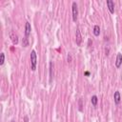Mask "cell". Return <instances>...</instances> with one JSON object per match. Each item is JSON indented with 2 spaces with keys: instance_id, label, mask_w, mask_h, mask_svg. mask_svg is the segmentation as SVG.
Listing matches in <instances>:
<instances>
[{
  "instance_id": "6da1fadb",
  "label": "cell",
  "mask_w": 122,
  "mask_h": 122,
  "mask_svg": "<svg viewBox=\"0 0 122 122\" xmlns=\"http://www.w3.org/2000/svg\"><path fill=\"white\" fill-rule=\"evenodd\" d=\"M36 64H37L36 51L34 50H32L31 52H30V69H31V71H35L36 70Z\"/></svg>"
},
{
  "instance_id": "7a4b0ae2",
  "label": "cell",
  "mask_w": 122,
  "mask_h": 122,
  "mask_svg": "<svg viewBox=\"0 0 122 122\" xmlns=\"http://www.w3.org/2000/svg\"><path fill=\"white\" fill-rule=\"evenodd\" d=\"M71 10H72V20H73L74 22H76V20H77V16H78V8H77V4H76V2H72Z\"/></svg>"
},
{
  "instance_id": "3957f363",
  "label": "cell",
  "mask_w": 122,
  "mask_h": 122,
  "mask_svg": "<svg viewBox=\"0 0 122 122\" xmlns=\"http://www.w3.org/2000/svg\"><path fill=\"white\" fill-rule=\"evenodd\" d=\"M10 40H11V42L14 44V45H17L18 44V42H19V39H18V35L13 31V30H10Z\"/></svg>"
},
{
  "instance_id": "277c9868",
  "label": "cell",
  "mask_w": 122,
  "mask_h": 122,
  "mask_svg": "<svg viewBox=\"0 0 122 122\" xmlns=\"http://www.w3.org/2000/svg\"><path fill=\"white\" fill-rule=\"evenodd\" d=\"M121 65H122V53L118 52L116 55V60H115V67L120 68Z\"/></svg>"
},
{
  "instance_id": "5b68a950",
  "label": "cell",
  "mask_w": 122,
  "mask_h": 122,
  "mask_svg": "<svg viewBox=\"0 0 122 122\" xmlns=\"http://www.w3.org/2000/svg\"><path fill=\"white\" fill-rule=\"evenodd\" d=\"M75 41H76V45H80L81 44V41H82V36H81V33H80V30L79 29L76 30V32H75Z\"/></svg>"
},
{
  "instance_id": "8992f818",
  "label": "cell",
  "mask_w": 122,
  "mask_h": 122,
  "mask_svg": "<svg viewBox=\"0 0 122 122\" xmlns=\"http://www.w3.org/2000/svg\"><path fill=\"white\" fill-rule=\"evenodd\" d=\"M107 6H108V9H109L110 12L111 13H113L114 12V3H113V1L107 0Z\"/></svg>"
},
{
  "instance_id": "52a82bcc",
  "label": "cell",
  "mask_w": 122,
  "mask_h": 122,
  "mask_svg": "<svg viewBox=\"0 0 122 122\" xmlns=\"http://www.w3.org/2000/svg\"><path fill=\"white\" fill-rule=\"evenodd\" d=\"M113 98H114V103H115L116 105H118V104L120 103V101H121L120 92H119L118 91H116V92H114V94H113Z\"/></svg>"
},
{
  "instance_id": "ba28073f",
  "label": "cell",
  "mask_w": 122,
  "mask_h": 122,
  "mask_svg": "<svg viewBox=\"0 0 122 122\" xmlns=\"http://www.w3.org/2000/svg\"><path fill=\"white\" fill-rule=\"evenodd\" d=\"M30 30H31L30 24L29 22H26V25H25V35H26V37H28L30 34Z\"/></svg>"
},
{
  "instance_id": "9c48e42d",
  "label": "cell",
  "mask_w": 122,
  "mask_h": 122,
  "mask_svg": "<svg viewBox=\"0 0 122 122\" xmlns=\"http://www.w3.org/2000/svg\"><path fill=\"white\" fill-rule=\"evenodd\" d=\"M99 33H100V28H99L98 25H95V26L93 27V34H94L95 36H98Z\"/></svg>"
},
{
  "instance_id": "30bf717a",
  "label": "cell",
  "mask_w": 122,
  "mask_h": 122,
  "mask_svg": "<svg viewBox=\"0 0 122 122\" xmlns=\"http://www.w3.org/2000/svg\"><path fill=\"white\" fill-rule=\"evenodd\" d=\"M97 96L96 95H92V98H91V101H92V104L93 105V106H96V104H97Z\"/></svg>"
},
{
  "instance_id": "8fae6325",
  "label": "cell",
  "mask_w": 122,
  "mask_h": 122,
  "mask_svg": "<svg viewBox=\"0 0 122 122\" xmlns=\"http://www.w3.org/2000/svg\"><path fill=\"white\" fill-rule=\"evenodd\" d=\"M4 62H5V53L1 52V54H0V65L2 66L4 64Z\"/></svg>"
},
{
  "instance_id": "7c38bea8",
  "label": "cell",
  "mask_w": 122,
  "mask_h": 122,
  "mask_svg": "<svg viewBox=\"0 0 122 122\" xmlns=\"http://www.w3.org/2000/svg\"><path fill=\"white\" fill-rule=\"evenodd\" d=\"M78 109H79V111L80 112H82L83 111V100H82V98H80L79 100H78Z\"/></svg>"
},
{
  "instance_id": "4fadbf2b",
  "label": "cell",
  "mask_w": 122,
  "mask_h": 122,
  "mask_svg": "<svg viewBox=\"0 0 122 122\" xmlns=\"http://www.w3.org/2000/svg\"><path fill=\"white\" fill-rule=\"evenodd\" d=\"M52 79V62L50 63V81Z\"/></svg>"
},
{
  "instance_id": "5bb4252c",
  "label": "cell",
  "mask_w": 122,
  "mask_h": 122,
  "mask_svg": "<svg viewBox=\"0 0 122 122\" xmlns=\"http://www.w3.org/2000/svg\"><path fill=\"white\" fill-rule=\"evenodd\" d=\"M23 46H24V47H28V46H29V40H28V37L23 38Z\"/></svg>"
},
{
  "instance_id": "9a60e30c",
  "label": "cell",
  "mask_w": 122,
  "mask_h": 122,
  "mask_svg": "<svg viewBox=\"0 0 122 122\" xmlns=\"http://www.w3.org/2000/svg\"><path fill=\"white\" fill-rule=\"evenodd\" d=\"M67 59H68V62H71V55L70 53L68 54V58Z\"/></svg>"
},
{
  "instance_id": "2e32d148",
  "label": "cell",
  "mask_w": 122,
  "mask_h": 122,
  "mask_svg": "<svg viewBox=\"0 0 122 122\" xmlns=\"http://www.w3.org/2000/svg\"><path fill=\"white\" fill-rule=\"evenodd\" d=\"M24 121H25V122H28V121H29V119H28V116H25V117H24Z\"/></svg>"
},
{
  "instance_id": "e0dca14e",
  "label": "cell",
  "mask_w": 122,
  "mask_h": 122,
  "mask_svg": "<svg viewBox=\"0 0 122 122\" xmlns=\"http://www.w3.org/2000/svg\"><path fill=\"white\" fill-rule=\"evenodd\" d=\"M85 75H87V76L90 75V72H89V71H85Z\"/></svg>"
},
{
  "instance_id": "ac0fdd59",
  "label": "cell",
  "mask_w": 122,
  "mask_h": 122,
  "mask_svg": "<svg viewBox=\"0 0 122 122\" xmlns=\"http://www.w3.org/2000/svg\"><path fill=\"white\" fill-rule=\"evenodd\" d=\"M10 122H15V121H14V120H11V121H10Z\"/></svg>"
}]
</instances>
